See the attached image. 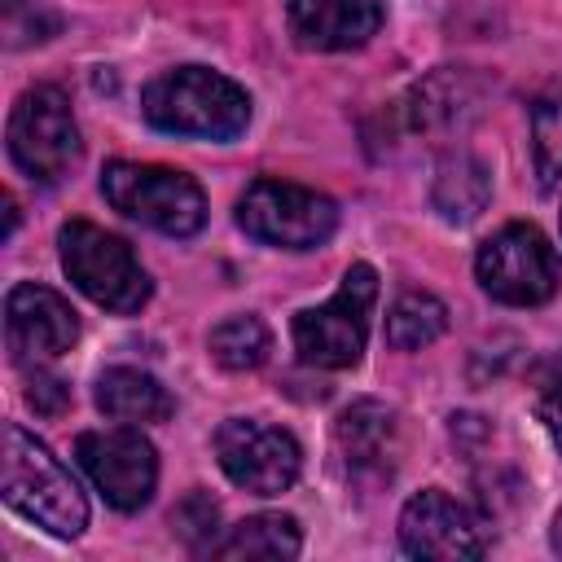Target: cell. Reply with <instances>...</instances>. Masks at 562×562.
Returning <instances> with one entry per match:
<instances>
[{
  "mask_svg": "<svg viewBox=\"0 0 562 562\" xmlns=\"http://www.w3.org/2000/svg\"><path fill=\"white\" fill-rule=\"evenodd\" d=\"M140 114L149 127L193 140H233L250 123V97L233 79L206 66H180L158 75L140 92Z\"/></svg>",
  "mask_w": 562,
  "mask_h": 562,
  "instance_id": "obj_1",
  "label": "cell"
},
{
  "mask_svg": "<svg viewBox=\"0 0 562 562\" xmlns=\"http://www.w3.org/2000/svg\"><path fill=\"white\" fill-rule=\"evenodd\" d=\"M0 492L9 509L31 518L35 527L53 536H79L88 527V501L75 483V474L18 422L4 426V452H0Z\"/></svg>",
  "mask_w": 562,
  "mask_h": 562,
  "instance_id": "obj_2",
  "label": "cell"
},
{
  "mask_svg": "<svg viewBox=\"0 0 562 562\" xmlns=\"http://www.w3.org/2000/svg\"><path fill=\"white\" fill-rule=\"evenodd\" d=\"M61 246V268L66 277L105 312H140L149 299V277L140 268V259L132 255V246L88 220H70L57 233Z\"/></svg>",
  "mask_w": 562,
  "mask_h": 562,
  "instance_id": "obj_3",
  "label": "cell"
},
{
  "mask_svg": "<svg viewBox=\"0 0 562 562\" xmlns=\"http://www.w3.org/2000/svg\"><path fill=\"white\" fill-rule=\"evenodd\" d=\"M101 193L119 215L140 220L167 237H193L206 224V198H202L198 180H189L184 171H171V167L110 162L101 171Z\"/></svg>",
  "mask_w": 562,
  "mask_h": 562,
  "instance_id": "obj_4",
  "label": "cell"
},
{
  "mask_svg": "<svg viewBox=\"0 0 562 562\" xmlns=\"http://www.w3.org/2000/svg\"><path fill=\"white\" fill-rule=\"evenodd\" d=\"M373 299H378V272L369 263H351L329 303L294 316L299 360L316 369H351L364 356Z\"/></svg>",
  "mask_w": 562,
  "mask_h": 562,
  "instance_id": "obj_5",
  "label": "cell"
},
{
  "mask_svg": "<svg viewBox=\"0 0 562 562\" xmlns=\"http://www.w3.org/2000/svg\"><path fill=\"white\" fill-rule=\"evenodd\" d=\"M9 158L35 184H57L79 158V127L61 88H26L9 110Z\"/></svg>",
  "mask_w": 562,
  "mask_h": 562,
  "instance_id": "obj_6",
  "label": "cell"
},
{
  "mask_svg": "<svg viewBox=\"0 0 562 562\" xmlns=\"http://www.w3.org/2000/svg\"><path fill=\"white\" fill-rule=\"evenodd\" d=\"M237 224L255 241H268L281 250H312L334 237L338 206L334 198L290 180H255L237 202Z\"/></svg>",
  "mask_w": 562,
  "mask_h": 562,
  "instance_id": "obj_7",
  "label": "cell"
},
{
  "mask_svg": "<svg viewBox=\"0 0 562 562\" xmlns=\"http://www.w3.org/2000/svg\"><path fill=\"white\" fill-rule=\"evenodd\" d=\"M474 272L479 285L509 307H536L558 290V259L536 224H505L501 233H492L479 246Z\"/></svg>",
  "mask_w": 562,
  "mask_h": 562,
  "instance_id": "obj_8",
  "label": "cell"
},
{
  "mask_svg": "<svg viewBox=\"0 0 562 562\" xmlns=\"http://www.w3.org/2000/svg\"><path fill=\"white\" fill-rule=\"evenodd\" d=\"M75 457L105 505H114L119 514H136L140 505H149L158 483V452L140 430H83L75 439Z\"/></svg>",
  "mask_w": 562,
  "mask_h": 562,
  "instance_id": "obj_9",
  "label": "cell"
},
{
  "mask_svg": "<svg viewBox=\"0 0 562 562\" xmlns=\"http://www.w3.org/2000/svg\"><path fill=\"white\" fill-rule=\"evenodd\" d=\"M215 452H220V470L255 496H281L285 487H294L303 470V452L294 435L263 426L255 417H228L215 430Z\"/></svg>",
  "mask_w": 562,
  "mask_h": 562,
  "instance_id": "obj_10",
  "label": "cell"
},
{
  "mask_svg": "<svg viewBox=\"0 0 562 562\" xmlns=\"http://www.w3.org/2000/svg\"><path fill=\"white\" fill-rule=\"evenodd\" d=\"M4 338H9V351L18 364H44L75 347L79 316L57 290L18 281L4 294Z\"/></svg>",
  "mask_w": 562,
  "mask_h": 562,
  "instance_id": "obj_11",
  "label": "cell"
},
{
  "mask_svg": "<svg viewBox=\"0 0 562 562\" xmlns=\"http://www.w3.org/2000/svg\"><path fill=\"white\" fill-rule=\"evenodd\" d=\"M400 544L413 558H439V562L483 558L487 553V527L479 514H470L448 492L426 487L400 514Z\"/></svg>",
  "mask_w": 562,
  "mask_h": 562,
  "instance_id": "obj_12",
  "label": "cell"
},
{
  "mask_svg": "<svg viewBox=\"0 0 562 562\" xmlns=\"http://www.w3.org/2000/svg\"><path fill=\"white\" fill-rule=\"evenodd\" d=\"M334 452L351 483H386L400 457V422L378 400H356L334 422Z\"/></svg>",
  "mask_w": 562,
  "mask_h": 562,
  "instance_id": "obj_13",
  "label": "cell"
},
{
  "mask_svg": "<svg viewBox=\"0 0 562 562\" xmlns=\"http://www.w3.org/2000/svg\"><path fill=\"white\" fill-rule=\"evenodd\" d=\"M285 22L294 44L312 53H342L378 35L382 0H290Z\"/></svg>",
  "mask_w": 562,
  "mask_h": 562,
  "instance_id": "obj_14",
  "label": "cell"
},
{
  "mask_svg": "<svg viewBox=\"0 0 562 562\" xmlns=\"http://www.w3.org/2000/svg\"><path fill=\"white\" fill-rule=\"evenodd\" d=\"M474 110H479V83L457 66H443V70L426 75L408 92V123L417 132H452Z\"/></svg>",
  "mask_w": 562,
  "mask_h": 562,
  "instance_id": "obj_15",
  "label": "cell"
},
{
  "mask_svg": "<svg viewBox=\"0 0 562 562\" xmlns=\"http://www.w3.org/2000/svg\"><path fill=\"white\" fill-rule=\"evenodd\" d=\"M97 408L114 422H167L176 400L167 395V386L158 378L114 364L97 378Z\"/></svg>",
  "mask_w": 562,
  "mask_h": 562,
  "instance_id": "obj_16",
  "label": "cell"
},
{
  "mask_svg": "<svg viewBox=\"0 0 562 562\" xmlns=\"http://www.w3.org/2000/svg\"><path fill=\"white\" fill-rule=\"evenodd\" d=\"M430 202H435V211H439L443 220L470 224V220L483 215V206L492 202V171H487L474 154L457 149V154H448V158L435 167Z\"/></svg>",
  "mask_w": 562,
  "mask_h": 562,
  "instance_id": "obj_17",
  "label": "cell"
},
{
  "mask_svg": "<svg viewBox=\"0 0 562 562\" xmlns=\"http://www.w3.org/2000/svg\"><path fill=\"white\" fill-rule=\"evenodd\" d=\"M303 544L290 514H250L224 540L211 544L215 558H294Z\"/></svg>",
  "mask_w": 562,
  "mask_h": 562,
  "instance_id": "obj_18",
  "label": "cell"
},
{
  "mask_svg": "<svg viewBox=\"0 0 562 562\" xmlns=\"http://www.w3.org/2000/svg\"><path fill=\"white\" fill-rule=\"evenodd\" d=\"M443 329H448V307L426 290H404L395 299V307L386 312V342L395 351L430 347Z\"/></svg>",
  "mask_w": 562,
  "mask_h": 562,
  "instance_id": "obj_19",
  "label": "cell"
},
{
  "mask_svg": "<svg viewBox=\"0 0 562 562\" xmlns=\"http://www.w3.org/2000/svg\"><path fill=\"white\" fill-rule=\"evenodd\" d=\"M206 347H211L215 364H224V369H233V373H246V369H259V364L268 360L272 338H268V325L246 312V316L220 321V325L211 329Z\"/></svg>",
  "mask_w": 562,
  "mask_h": 562,
  "instance_id": "obj_20",
  "label": "cell"
},
{
  "mask_svg": "<svg viewBox=\"0 0 562 562\" xmlns=\"http://www.w3.org/2000/svg\"><path fill=\"white\" fill-rule=\"evenodd\" d=\"M531 154L540 189H553L562 180V92L531 105Z\"/></svg>",
  "mask_w": 562,
  "mask_h": 562,
  "instance_id": "obj_21",
  "label": "cell"
},
{
  "mask_svg": "<svg viewBox=\"0 0 562 562\" xmlns=\"http://www.w3.org/2000/svg\"><path fill=\"white\" fill-rule=\"evenodd\" d=\"M215 522H220V505L206 492H189L176 509H171V527L189 549H211L215 540Z\"/></svg>",
  "mask_w": 562,
  "mask_h": 562,
  "instance_id": "obj_22",
  "label": "cell"
},
{
  "mask_svg": "<svg viewBox=\"0 0 562 562\" xmlns=\"http://www.w3.org/2000/svg\"><path fill=\"white\" fill-rule=\"evenodd\" d=\"M26 404H31L35 413H44V417H57V413L70 408V386L35 364V373L26 378Z\"/></svg>",
  "mask_w": 562,
  "mask_h": 562,
  "instance_id": "obj_23",
  "label": "cell"
},
{
  "mask_svg": "<svg viewBox=\"0 0 562 562\" xmlns=\"http://www.w3.org/2000/svg\"><path fill=\"white\" fill-rule=\"evenodd\" d=\"M540 422H544L549 439H553V443H558V452H562V382L540 400Z\"/></svg>",
  "mask_w": 562,
  "mask_h": 562,
  "instance_id": "obj_24",
  "label": "cell"
},
{
  "mask_svg": "<svg viewBox=\"0 0 562 562\" xmlns=\"http://www.w3.org/2000/svg\"><path fill=\"white\" fill-rule=\"evenodd\" d=\"M553 549L562 553V509H558V518H553Z\"/></svg>",
  "mask_w": 562,
  "mask_h": 562,
  "instance_id": "obj_25",
  "label": "cell"
},
{
  "mask_svg": "<svg viewBox=\"0 0 562 562\" xmlns=\"http://www.w3.org/2000/svg\"><path fill=\"white\" fill-rule=\"evenodd\" d=\"M4 4H9V9H18V0H4Z\"/></svg>",
  "mask_w": 562,
  "mask_h": 562,
  "instance_id": "obj_26",
  "label": "cell"
}]
</instances>
